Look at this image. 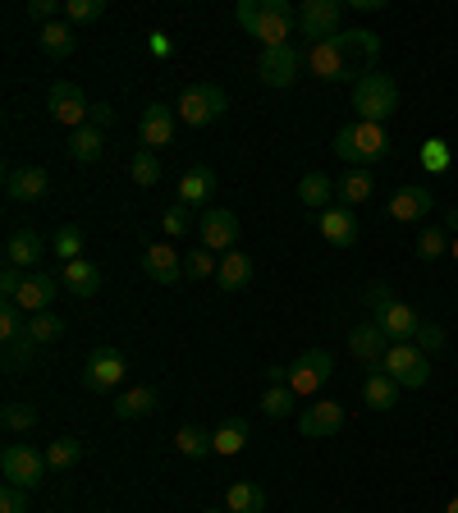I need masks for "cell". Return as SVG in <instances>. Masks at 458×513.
Returning <instances> with one entry per match:
<instances>
[{"label": "cell", "instance_id": "obj_1", "mask_svg": "<svg viewBox=\"0 0 458 513\" xmlns=\"http://www.w3.org/2000/svg\"><path fill=\"white\" fill-rule=\"evenodd\" d=\"M330 152H335L339 161H349L353 170H367V165H376V161L390 156V133H385V124L353 120V124H344V129L335 133Z\"/></svg>", "mask_w": 458, "mask_h": 513}, {"label": "cell", "instance_id": "obj_2", "mask_svg": "<svg viewBox=\"0 0 458 513\" xmlns=\"http://www.w3.org/2000/svg\"><path fill=\"white\" fill-rule=\"evenodd\" d=\"M353 110H358V120L367 124H385L399 110V88H394L390 74H362L353 83Z\"/></svg>", "mask_w": 458, "mask_h": 513}, {"label": "cell", "instance_id": "obj_3", "mask_svg": "<svg viewBox=\"0 0 458 513\" xmlns=\"http://www.w3.org/2000/svg\"><path fill=\"white\" fill-rule=\"evenodd\" d=\"M225 110H229V97H225L220 83H188V88L179 92V101H175V115L184 124H193V129L216 124Z\"/></svg>", "mask_w": 458, "mask_h": 513}, {"label": "cell", "instance_id": "obj_4", "mask_svg": "<svg viewBox=\"0 0 458 513\" xmlns=\"http://www.w3.org/2000/svg\"><path fill=\"white\" fill-rule=\"evenodd\" d=\"M381 372L390 376L399 390H422L431 381V353H422L417 344H390L381 358Z\"/></svg>", "mask_w": 458, "mask_h": 513}, {"label": "cell", "instance_id": "obj_5", "mask_svg": "<svg viewBox=\"0 0 458 513\" xmlns=\"http://www.w3.org/2000/svg\"><path fill=\"white\" fill-rule=\"evenodd\" d=\"M303 60H307V69L317 78H326V83H358L362 78V65L335 42V37H330V42H312Z\"/></svg>", "mask_w": 458, "mask_h": 513}, {"label": "cell", "instance_id": "obj_6", "mask_svg": "<svg viewBox=\"0 0 458 513\" xmlns=\"http://www.w3.org/2000/svg\"><path fill=\"white\" fill-rule=\"evenodd\" d=\"M330 372H335V358H330L326 349H307L289 362V390H294L298 399H317L321 385L330 381Z\"/></svg>", "mask_w": 458, "mask_h": 513}, {"label": "cell", "instance_id": "obj_7", "mask_svg": "<svg viewBox=\"0 0 458 513\" xmlns=\"http://www.w3.org/2000/svg\"><path fill=\"white\" fill-rule=\"evenodd\" d=\"M46 454H37L33 445H5V454H0V472H5V481L10 486H23V491H37L46 477Z\"/></svg>", "mask_w": 458, "mask_h": 513}, {"label": "cell", "instance_id": "obj_8", "mask_svg": "<svg viewBox=\"0 0 458 513\" xmlns=\"http://www.w3.org/2000/svg\"><path fill=\"white\" fill-rule=\"evenodd\" d=\"M46 110H51V120L65 124L69 133L83 129V124H88V115H92L83 88H78V83H65V78H60V83H51V92H46Z\"/></svg>", "mask_w": 458, "mask_h": 513}, {"label": "cell", "instance_id": "obj_9", "mask_svg": "<svg viewBox=\"0 0 458 513\" xmlns=\"http://www.w3.org/2000/svg\"><path fill=\"white\" fill-rule=\"evenodd\" d=\"M298 28V10L289 0H262V19H257V42L266 46H289V33Z\"/></svg>", "mask_w": 458, "mask_h": 513}, {"label": "cell", "instance_id": "obj_10", "mask_svg": "<svg viewBox=\"0 0 458 513\" xmlns=\"http://www.w3.org/2000/svg\"><path fill=\"white\" fill-rule=\"evenodd\" d=\"M298 69H303L298 46H266V51L257 55V78H262L266 88H289L298 78Z\"/></svg>", "mask_w": 458, "mask_h": 513}, {"label": "cell", "instance_id": "obj_11", "mask_svg": "<svg viewBox=\"0 0 458 513\" xmlns=\"http://www.w3.org/2000/svg\"><path fill=\"white\" fill-rule=\"evenodd\" d=\"M339 19H344V5H339V0H307L303 10H298V28H303V37H312V42H330V37L344 33Z\"/></svg>", "mask_w": 458, "mask_h": 513}, {"label": "cell", "instance_id": "obj_12", "mask_svg": "<svg viewBox=\"0 0 458 513\" xmlns=\"http://www.w3.org/2000/svg\"><path fill=\"white\" fill-rule=\"evenodd\" d=\"M124 372H129V367H124V353L101 344V349L88 358V367H83V385H88L92 394H110L124 381Z\"/></svg>", "mask_w": 458, "mask_h": 513}, {"label": "cell", "instance_id": "obj_13", "mask_svg": "<svg viewBox=\"0 0 458 513\" xmlns=\"http://www.w3.org/2000/svg\"><path fill=\"white\" fill-rule=\"evenodd\" d=\"M197 234H202V248L234 252V243H239V216L229 207H207L202 220H197Z\"/></svg>", "mask_w": 458, "mask_h": 513}, {"label": "cell", "instance_id": "obj_14", "mask_svg": "<svg viewBox=\"0 0 458 513\" xmlns=\"http://www.w3.org/2000/svg\"><path fill=\"white\" fill-rule=\"evenodd\" d=\"M298 431H303L307 440H330L344 431V404H335V399H321V404H307L303 413H298Z\"/></svg>", "mask_w": 458, "mask_h": 513}, {"label": "cell", "instance_id": "obj_15", "mask_svg": "<svg viewBox=\"0 0 458 513\" xmlns=\"http://www.w3.org/2000/svg\"><path fill=\"white\" fill-rule=\"evenodd\" d=\"M138 138H142L147 152L170 147V142H175V110L165 106V101H152V106L142 110V120H138Z\"/></svg>", "mask_w": 458, "mask_h": 513}, {"label": "cell", "instance_id": "obj_16", "mask_svg": "<svg viewBox=\"0 0 458 513\" xmlns=\"http://www.w3.org/2000/svg\"><path fill=\"white\" fill-rule=\"evenodd\" d=\"M51 193V175H46L42 165H19L5 175V197L10 202H42Z\"/></svg>", "mask_w": 458, "mask_h": 513}, {"label": "cell", "instance_id": "obj_17", "mask_svg": "<svg viewBox=\"0 0 458 513\" xmlns=\"http://www.w3.org/2000/svg\"><path fill=\"white\" fill-rule=\"evenodd\" d=\"M376 326L385 330V339H390V344H413L417 339V330H422V317H417L413 307L408 303H399V298H394L390 307H385V312H376Z\"/></svg>", "mask_w": 458, "mask_h": 513}, {"label": "cell", "instance_id": "obj_18", "mask_svg": "<svg viewBox=\"0 0 458 513\" xmlns=\"http://www.w3.org/2000/svg\"><path fill=\"white\" fill-rule=\"evenodd\" d=\"M321 239L330 243V248H358V239H362V230H358V216H353L349 207H330V211H321Z\"/></svg>", "mask_w": 458, "mask_h": 513}, {"label": "cell", "instance_id": "obj_19", "mask_svg": "<svg viewBox=\"0 0 458 513\" xmlns=\"http://www.w3.org/2000/svg\"><path fill=\"white\" fill-rule=\"evenodd\" d=\"M142 271L156 284H179L184 280V257H179L170 243H152V248L142 252Z\"/></svg>", "mask_w": 458, "mask_h": 513}, {"label": "cell", "instance_id": "obj_20", "mask_svg": "<svg viewBox=\"0 0 458 513\" xmlns=\"http://www.w3.org/2000/svg\"><path fill=\"white\" fill-rule=\"evenodd\" d=\"M431 207H436L431 188H422V184H404L399 193L390 197V220H404V225H413V220H426V216H431Z\"/></svg>", "mask_w": 458, "mask_h": 513}, {"label": "cell", "instance_id": "obj_21", "mask_svg": "<svg viewBox=\"0 0 458 513\" xmlns=\"http://www.w3.org/2000/svg\"><path fill=\"white\" fill-rule=\"evenodd\" d=\"M55 294H60V280H55V275H46V271H33L28 280H23V289H19V298H14V303H19L28 317H37V312H51Z\"/></svg>", "mask_w": 458, "mask_h": 513}, {"label": "cell", "instance_id": "obj_22", "mask_svg": "<svg viewBox=\"0 0 458 513\" xmlns=\"http://www.w3.org/2000/svg\"><path fill=\"white\" fill-rule=\"evenodd\" d=\"M385 349H390V339H385V330L376 321H362V326L349 330V353L358 362H367V367H381Z\"/></svg>", "mask_w": 458, "mask_h": 513}, {"label": "cell", "instance_id": "obj_23", "mask_svg": "<svg viewBox=\"0 0 458 513\" xmlns=\"http://www.w3.org/2000/svg\"><path fill=\"white\" fill-rule=\"evenodd\" d=\"M42 252H46V243L37 230H10V239H5V262L28 271V275H33V266L42 262Z\"/></svg>", "mask_w": 458, "mask_h": 513}, {"label": "cell", "instance_id": "obj_24", "mask_svg": "<svg viewBox=\"0 0 458 513\" xmlns=\"http://www.w3.org/2000/svg\"><path fill=\"white\" fill-rule=\"evenodd\" d=\"M335 42L344 46V51H349L353 60H358L362 74H371V69H376V60H381V37L367 33V28H344V33H339Z\"/></svg>", "mask_w": 458, "mask_h": 513}, {"label": "cell", "instance_id": "obj_25", "mask_svg": "<svg viewBox=\"0 0 458 513\" xmlns=\"http://www.w3.org/2000/svg\"><path fill=\"white\" fill-rule=\"evenodd\" d=\"M211 193H216L211 165H188L184 175H179V202L184 207H202V202H211Z\"/></svg>", "mask_w": 458, "mask_h": 513}, {"label": "cell", "instance_id": "obj_26", "mask_svg": "<svg viewBox=\"0 0 458 513\" xmlns=\"http://www.w3.org/2000/svg\"><path fill=\"white\" fill-rule=\"evenodd\" d=\"M248 280H252V257L248 252H225L220 257V275H216V289L220 294H239V289H248Z\"/></svg>", "mask_w": 458, "mask_h": 513}, {"label": "cell", "instance_id": "obj_27", "mask_svg": "<svg viewBox=\"0 0 458 513\" xmlns=\"http://www.w3.org/2000/svg\"><path fill=\"white\" fill-rule=\"evenodd\" d=\"M65 289H69L74 298L101 294V266L88 262V257H78V262H65Z\"/></svg>", "mask_w": 458, "mask_h": 513}, {"label": "cell", "instance_id": "obj_28", "mask_svg": "<svg viewBox=\"0 0 458 513\" xmlns=\"http://www.w3.org/2000/svg\"><path fill=\"white\" fill-rule=\"evenodd\" d=\"M362 404H367L371 413H390V408L399 404V385H394L381 367H371L367 385H362Z\"/></svg>", "mask_w": 458, "mask_h": 513}, {"label": "cell", "instance_id": "obj_29", "mask_svg": "<svg viewBox=\"0 0 458 513\" xmlns=\"http://www.w3.org/2000/svg\"><path fill=\"white\" fill-rule=\"evenodd\" d=\"M330 197H335V179L321 175V170H312V175L298 179V202L312 211H330Z\"/></svg>", "mask_w": 458, "mask_h": 513}, {"label": "cell", "instance_id": "obj_30", "mask_svg": "<svg viewBox=\"0 0 458 513\" xmlns=\"http://www.w3.org/2000/svg\"><path fill=\"white\" fill-rule=\"evenodd\" d=\"M225 509L229 513H266V491L257 481H234L225 491Z\"/></svg>", "mask_w": 458, "mask_h": 513}, {"label": "cell", "instance_id": "obj_31", "mask_svg": "<svg viewBox=\"0 0 458 513\" xmlns=\"http://www.w3.org/2000/svg\"><path fill=\"white\" fill-rule=\"evenodd\" d=\"M175 449L184 459H207L216 454V431H202V426H179L175 431Z\"/></svg>", "mask_w": 458, "mask_h": 513}, {"label": "cell", "instance_id": "obj_32", "mask_svg": "<svg viewBox=\"0 0 458 513\" xmlns=\"http://www.w3.org/2000/svg\"><path fill=\"white\" fill-rule=\"evenodd\" d=\"M101 152H106V138H101V129H92V124H83V129L69 133V156H74L78 165H92L101 161Z\"/></svg>", "mask_w": 458, "mask_h": 513}, {"label": "cell", "instance_id": "obj_33", "mask_svg": "<svg viewBox=\"0 0 458 513\" xmlns=\"http://www.w3.org/2000/svg\"><path fill=\"white\" fill-rule=\"evenodd\" d=\"M156 390L152 385H138V390H124L120 399H115V417H124V422H133V417H147V413H156Z\"/></svg>", "mask_w": 458, "mask_h": 513}, {"label": "cell", "instance_id": "obj_34", "mask_svg": "<svg viewBox=\"0 0 458 513\" xmlns=\"http://www.w3.org/2000/svg\"><path fill=\"white\" fill-rule=\"evenodd\" d=\"M37 46H42L51 60H65V55H74V28H69L65 19L46 23V28H37Z\"/></svg>", "mask_w": 458, "mask_h": 513}, {"label": "cell", "instance_id": "obj_35", "mask_svg": "<svg viewBox=\"0 0 458 513\" xmlns=\"http://www.w3.org/2000/svg\"><path fill=\"white\" fill-rule=\"evenodd\" d=\"M243 449H248V422H243V417H225V422L216 426V454L220 459H234Z\"/></svg>", "mask_w": 458, "mask_h": 513}, {"label": "cell", "instance_id": "obj_36", "mask_svg": "<svg viewBox=\"0 0 458 513\" xmlns=\"http://www.w3.org/2000/svg\"><path fill=\"white\" fill-rule=\"evenodd\" d=\"M371 188H376L371 170H349V175L335 184V193H339V202H344V207H358V202H367V197H371Z\"/></svg>", "mask_w": 458, "mask_h": 513}, {"label": "cell", "instance_id": "obj_37", "mask_svg": "<svg viewBox=\"0 0 458 513\" xmlns=\"http://www.w3.org/2000/svg\"><path fill=\"white\" fill-rule=\"evenodd\" d=\"M23 335L42 349V344H55V339L65 335V321L55 317V312H37V317H28V330H23Z\"/></svg>", "mask_w": 458, "mask_h": 513}, {"label": "cell", "instance_id": "obj_38", "mask_svg": "<svg viewBox=\"0 0 458 513\" xmlns=\"http://www.w3.org/2000/svg\"><path fill=\"white\" fill-rule=\"evenodd\" d=\"M129 175H133V184H138V188H156V184H161V156L142 147V152L129 161Z\"/></svg>", "mask_w": 458, "mask_h": 513}, {"label": "cell", "instance_id": "obj_39", "mask_svg": "<svg viewBox=\"0 0 458 513\" xmlns=\"http://www.w3.org/2000/svg\"><path fill=\"white\" fill-rule=\"evenodd\" d=\"M83 459V440H74V436H60V440H51V449H46V463L51 468H74V463Z\"/></svg>", "mask_w": 458, "mask_h": 513}, {"label": "cell", "instance_id": "obj_40", "mask_svg": "<svg viewBox=\"0 0 458 513\" xmlns=\"http://www.w3.org/2000/svg\"><path fill=\"white\" fill-rule=\"evenodd\" d=\"M294 399H298V394L289 390V385H266V394H262V413L280 422V417L294 413Z\"/></svg>", "mask_w": 458, "mask_h": 513}, {"label": "cell", "instance_id": "obj_41", "mask_svg": "<svg viewBox=\"0 0 458 513\" xmlns=\"http://www.w3.org/2000/svg\"><path fill=\"white\" fill-rule=\"evenodd\" d=\"M449 165H454V152H449L445 138H426L422 142V170H431V175H445Z\"/></svg>", "mask_w": 458, "mask_h": 513}, {"label": "cell", "instance_id": "obj_42", "mask_svg": "<svg viewBox=\"0 0 458 513\" xmlns=\"http://www.w3.org/2000/svg\"><path fill=\"white\" fill-rule=\"evenodd\" d=\"M33 358H37V344L28 335H19V339H10V344H5V372H28V367H33Z\"/></svg>", "mask_w": 458, "mask_h": 513}, {"label": "cell", "instance_id": "obj_43", "mask_svg": "<svg viewBox=\"0 0 458 513\" xmlns=\"http://www.w3.org/2000/svg\"><path fill=\"white\" fill-rule=\"evenodd\" d=\"M445 252H449V230H436V225H431V230L417 234V257H422V262H440Z\"/></svg>", "mask_w": 458, "mask_h": 513}, {"label": "cell", "instance_id": "obj_44", "mask_svg": "<svg viewBox=\"0 0 458 513\" xmlns=\"http://www.w3.org/2000/svg\"><path fill=\"white\" fill-rule=\"evenodd\" d=\"M184 275H193V280H216L220 275V257H211V248H197L184 257Z\"/></svg>", "mask_w": 458, "mask_h": 513}, {"label": "cell", "instance_id": "obj_45", "mask_svg": "<svg viewBox=\"0 0 458 513\" xmlns=\"http://www.w3.org/2000/svg\"><path fill=\"white\" fill-rule=\"evenodd\" d=\"M55 257H69V262L83 257V230L78 225H60L55 230Z\"/></svg>", "mask_w": 458, "mask_h": 513}, {"label": "cell", "instance_id": "obj_46", "mask_svg": "<svg viewBox=\"0 0 458 513\" xmlns=\"http://www.w3.org/2000/svg\"><path fill=\"white\" fill-rule=\"evenodd\" d=\"M106 14V0H65V23H97Z\"/></svg>", "mask_w": 458, "mask_h": 513}, {"label": "cell", "instance_id": "obj_47", "mask_svg": "<svg viewBox=\"0 0 458 513\" xmlns=\"http://www.w3.org/2000/svg\"><path fill=\"white\" fill-rule=\"evenodd\" d=\"M0 422H5V431H33V426H37V408L33 404H5Z\"/></svg>", "mask_w": 458, "mask_h": 513}, {"label": "cell", "instance_id": "obj_48", "mask_svg": "<svg viewBox=\"0 0 458 513\" xmlns=\"http://www.w3.org/2000/svg\"><path fill=\"white\" fill-rule=\"evenodd\" d=\"M165 234H170V239H184L188 230H193V207H184V202H175V207H165Z\"/></svg>", "mask_w": 458, "mask_h": 513}, {"label": "cell", "instance_id": "obj_49", "mask_svg": "<svg viewBox=\"0 0 458 513\" xmlns=\"http://www.w3.org/2000/svg\"><path fill=\"white\" fill-rule=\"evenodd\" d=\"M28 19H33L37 28L60 23V19H65V5H60V0H28Z\"/></svg>", "mask_w": 458, "mask_h": 513}, {"label": "cell", "instance_id": "obj_50", "mask_svg": "<svg viewBox=\"0 0 458 513\" xmlns=\"http://www.w3.org/2000/svg\"><path fill=\"white\" fill-rule=\"evenodd\" d=\"M23 307L19 303H5L0 307V339H5V344H10V339H19L23 335Z\"/></svg>", "mask_w": 458, "mask_h": 513}, {"label": "cell", "instance_id": "obj_51", "mask_svg": "<svg viewBox=\"0 0 458 513\" xmlns=\"http://www.w3.org/2000/svg\"><path fill=\"white\" fill-rule=\"evenodd\" d=\"M362 303H367V312L376 317V312H385V307L394 303V289H390V284L376 280V284H367V289H362Z\"/></svg>", "mask_w": 458, "mask_h": 513}, {"label": "cell", "instance_id": "obj_52", "mask_svg": "<svg viewBox=\"0 0 458 513\" xmlns=\"http://www.w3.org/2000/svg\"><path fill=\"white\" fill-rule=\"evenodd\" d=\"M422 353H436V349H445V330L436 326V321H422V330H417V339H413Z\"/></svg>", "mask_w": 458, "mask_h": 513}, {"label": "cell", "instance_id": "obj_53", "mask_svg": "<svg viewBox=\"0 0 458 513\" xmlns=\"http://www.w3.org/2000/svg\"><path fill=\"white\" fill-rule=\"evenodd\" d=\"M0 513H28V491L5 481V491H0Z\"/></svg>", "mask_w": 458, "mask_h": 513}, {"label": "cell", "instance_id": "obj_54", "mask_svg": "<svg viewBox=\"0 0 458 513\" xmlns=\"http://www.w3.org/2000/svg\"><path fill=\"white\" fill-rule=\"evenodd\" d=\"M23 280H28V275H23L19 266H10V262H5V271H0V294H5V303H14V298H19Z\"/></svg>", "mask_w": 458, "mask_h": 513}, {"label": "cell", "instance_id": "obj_55", "mask_svg": "<svg viewBox=\"0 0 458 513\" xmlns=\"http://www.w3.org/2000/svg\"><path fill=\"white\" fill-rule=\"evenodd\" d=\"M234 19L248 28V37L257 33V19H262V0H239V10H234Z\"/></svg>", "mask_w": 458, "mask_h": 513}, {"label": "cell", "instance_id": "obj_56", "mask_svg": "<svg viewBox=\"0 0 458 513\" xmlns=\"http://www.w3.org/2000/svg\"><path fill=\"white\" fill-rule=\"evenodd\" d=\"M88 124H92V129H101V133H106L110 124H115V106H106V101H97V106H92V115H88Z\"/></svg>", "mask_w": 458, "mask_h": 513}, {"label": "cell", "instance_id": "obj_57", "mask_svg": "<svg viewBox=\"0 0 458 513\" xmlns=\"http://www.w3.org/2000/svg\"><path fill=\"white\" fill-rule=\"evenodd\" d=\"M266 381H271V385H289V367H266Z\"/></svg>", "mask_w": 458, "mask_h": 513}, {"label": "cell", "instance_id": "obj_58", "mask_svg": "<svg viewBox=\"0 0 458 513\" xmlns=\"http://www.w3.org/2000/svg\"><path fill=\"white\" fill-rule=\"evenodd\" d=\"M445 230H449V234H454V239H458V207H454V211H449V216H445Z\"/></svg>", "mask_w": 458, "mask_h": 513}, {"label": "cell", "instance_id": "obj_59", "mask_svg": "<svg viewBox=\"0 0 458 513\" xmlns=\"http://www.w3.org/2000/svg\"><path fill=\"white\" fill-rule=\"evenodd\" d=\"M445 513H458V495H454V500H449V504H445Z\"/></svg>", "mask_w": 458, "mask_h": 513}, {"label": "cell", "instance_id": "obj_60", "mask_svg": "<svg viewBox=\"0 0 458 513\" xmlns=\"http://www.w3.org/2000/svg\"><path fill=\"white\" fill-rule=\"evenodd\" d=\"M449 257H454V262H458V239H454V243H449Z\"/></svg>", "mask_w": 458, "mask_h": 513}, {"label": "cell", "instance_id": "obj_61", "mask_svg": "<svg viewBox=\"0 0 458 513\" xmlns=\"http://www.w3.org/2000/svg\"><path fill=\"white\" fill-rule=\"evenodd\" d=\"M225 513H229V509H225Z\"/></svg>", "mask_w": 458, "mask_h": 513}]
</instances>
